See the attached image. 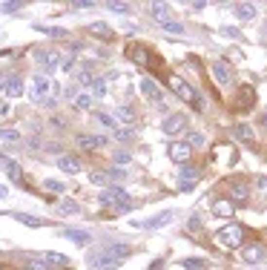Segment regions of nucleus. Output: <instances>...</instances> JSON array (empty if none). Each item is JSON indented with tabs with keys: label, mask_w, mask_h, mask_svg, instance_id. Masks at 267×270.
<instances>
[{
	"label": "nucleus",
	"mask_w": 267,
	"mask_h": 270,
	"mask_svg": "<svg viewBox=\"0 0 267 270\" xmlns=\"http://www.w3.org/2000/svg\"><path fill=\"white\" fill-rule=\"evenodd\" d=\"M98 201H101V207H112L115 213H126L132 207L129 193H126L124 187H107V190L98 196Z\"/></svg>",
	"instance_id": "1"
},
{
	"label": "nucleus",
	"mask_w": 267,
	"mask_h": 270,
	"mask_svg": "<svg viewBox=\"0 0 267 270\" xmlns=\"http://www.w3.org/2000/svg\"><path fill=\"white\" fill-rule=\"evenodd\" d=\"M215 241H218L221 247H238V244L244 241V227H241V224H227V227H221V230L215 233Z\"/></svg>",
	"instance_id": "2"
},
{
	"label": "nucleus",
	"mask_w": 267,
	"mask_h": 270,
	"mask_svg": "<svg viewBox=\"0 0 267 270\" xmlns=\"http://www.w3.org/2000/svg\"><path fill=\"white\" fill-rule=\"evenodd\" d=\"M49 90H52V81H49L43 72L32 78V90H29V95H32V101H35V104H40V101L49 95Z\"/></svg>",
	"instance_id": "3"
},
{
	"label": "nucleus",
	"mask_w": 267,
	"mask_h": 270,
	"mask_svg": "<svg viewBox=\"0 0 267 270\" xmlns=\"http://www.w3.org/2000/svg\"><path fill=\"white\" fill-rule=\"evenodd\" d=\"M187 124H190V121H187L184 112H173V115H167V118L161 121V132H164V135H178Z\"/></svg>",
	"instance_id": "4"
},
{
	"label": "nucleus",
	"mask_w": 267,
	"mask_h": 270,
	"mask_svg": "<svg viewBox=\"0 0 267 270\" xmlns=\"http://www.w3.org/2000/svg\"><path fill=\"white\" fill-rule=\"evenodd\" d=\"M173 216H176L173 210H164V213H158V216H152L149 221H132V227H141V230H155V227L170 224V221H173Z\"/></svg>",
	"instance_id": "5"
},
{
	"label": "nucleus",
	"mask_w": 267,
	"mask_h": 270,
	"mask_svg": "<svg viewBox=\"0 0 267 270\" xmlns=\"http://www.w3.org/2000/svg\"><path fill=\"white\" fill-rule=\"evenodd\" d=\"M170 87H173V92H176L181 101H190V104H196V101H198L196 90H193L187 81H181V78H170Z\"/></svg>",
	"instance_id": "6"
},
{
	"label": "nucleus",
	"mask_w": 267,
	"mask_h": 270,
	"mask_svg": "<svg viewBox=\"0 0 267 270\" xmlns=\"http://www.w3.org/2000/svg\"><path fill=\"white\" fill-rule=\"evenodd\" d=\"M198 179H201V170H198V167H190V164H187V167L181 170V176H178V187H181V190H193Z\"/></svg>",
	"instance_id": "7"
},
{
	"label": "nucleus",
	"mask_w": 267,
	"mask_h": 270,
	"mask_svg": "<svg viewBox=\"0 0 267 270\" xmlns=\"http://www.w3.org/2000/svg\"><path fill=\"white\" fill-rule=\"evenodd\" d=\"M141 95H144L147 101H152V104L164 107V95H161V90L155 87V81H149V78H144V81H141Z\"/></svg>",
	"instance_id": "8"
},
{
	"label": "nucleus",
	"mask_w": 267,
	"mask_h": 270,
	"mask_svg": "<svg viewBox=\"0 0 267 270\" xmlns=\"http://www.w3.org/2000/svg\"><path fill=\"white\" fill-rule=\"evenodd\" d=\"M190 144L187 141H176V144H170V158L176 161V164H187L190 161Z\"/></svg>",
	"instance_id": "9"
},
{
	"label": "nucleus",
	"mask_w": 267,
	"mask_h": 270,
	"mask_svg": "<svg viewBox=\"0 0 267 270\" xmlns=\"http://www.w3.org/2000/svg\"><path fill=\"white\" fill-rule=\"evenodd\" d=\"M37 66H40V69L46 72V78H49V75L60 66V58L55 52H40V55H37Z\"/></svg>",
	"instance_id": "10"
},
{
	"label": "nucleus",
	"mask_w": 267,
	"mask_h": 270,
	"mask_svg": "<svg viewBox=\"0 0 267 270\" xmlns=\"http://www.w3.org/2000/svg\"><path fill=\"white\" fill-rule=\"evenodd\" d=\"M241 259H244L247 265H259V262L265 259V247H262V244H247V247L241 250Z\"/></svg>",
	"instance_id": "11"
},
{
	"label": "nucleus",
	"mask_w": 267,
	"mask_h": 270,
	"mask_svg": "<svg viewBox=\"0 0 267 270\" xmlns=\"http://www.w3.org/2000/svg\"><path fill=\"white\" fill-rule=\"evenodd\" d=\"M58 170L60 173H69V176H78L81 173V161L75 155H60L58 158Z\"/></svg>",
	"instance_id": "12"
},
{
	"label": "nucleus",
	"mask_w": 267,
	"mask_h": 270,
	"mask_svg": "<svg viewBox=\"0 0 267 270\" xmlns=\"http://www.w3.org/2000/svg\"><path fill=\"white\" fill-rule=\"evenodd\" d=\"M78 147L81 150H98V147H107V138L104 135H78Z\"/></svg>",
	"instance_id": "13"
},
{
	"label": "nucleus",
	"mask_w": 267,
	"mask_h": 270,
	"mask_svg": "<svg viewBox=\"0 0 267 270\" xmlns=\"http://www.w3.org/2000/svg\"><path fill=\"white\" fill-rule=\"evenodd\" d=\"M210 69H213V78H215L221 87H224V84H230V66H227L224 60H213V66H210Z\"/></svg>",
	"instance_id": "14"
},
{
	"label": "nucleus",
	"mask_w": 267,
	"mask_h": 270,
	"mask_svg": "<svg viewBox=\"0 0 267 270\" xmlns=\"http://www.w3.org/2000/svg\"><path fill=\"white\" fill-rule=\"evenodd\" d=\"M149 15L164 26V23H170V3H152L149 6Z\"/></svg>",
	"instance_id": "15"
},
{
	"label": "nucleus",
	"mask_w": 267,
	"mask_h": 270,
	"mask_svg": "<svg viewBox=\"0 0 267 270\" xmlns=\"http://www.w3.org/2000/svg\"><path fill=\"white\" fill-rule=\"evenodd\" d=\"M6 95H12V98H20L23 95V78H18V75H12V78H6V87H3Z\"/></svg>",
	"instance_id": "16"
},
{
	"label": "nucleus",
	"mask_w": 267,
	"mask_h": 270,
	"mask_svg": "<svg viewBox=\"0 0 267 270\" xmlns=\"http://www.w3.org/2000/svg\"><path fill=\"white\" fill-rule=\"evenodd\" d=\"M213 213H215V216H221V218H230V216L236 213V207H233V201H230V198H218V201L213 204Z\"/></svg>",
	"instance_id": "17"
},
{
	"label": "nucleus",
	"mask_w": 267,
	"mask_h": 270,
	"mask_svg": "<svg viewBox=\"0 0 267 270\" xmlns=\"http://www.w3.org/2000/svg\"><path fill=\"white\" fill-rule=\"evenodd\" d=\"M259 15V9L253 3H236V18L238 20H253Z\"/></svg>",
	"instance_id": "18"
},
{
	"label": "nucleus",
	"mask_w": 267,
	"mask_h": 270,
	"mask_svg": "<svg viewBox=\"0 0 267 270\" xmlns=\"http://www.w3.org/2000/svg\"><path fill=\"white\" fill-rule=\"evenodd\" d=\"M89 32H92V35H95L98 40H112V35H115V32L109 29L107 23H101V20H95V23L89 26Z\"/></svg>",
	"instance_id": "19"
},
{
	"label": "nucleus",
	"mask_w": 267,
	"mask_h": 270,
	"mask_svg": "<svg viewBox=\"0 0 267 270\" xmlns=\"http://www.w3.org/2000/svg\"><path fill=\"white\" fill-rule=\"evenodd\" d=\"M12 218L20 221V224H26V227H46L43 218H35V216H29V213H12Z\"/></svg>",
	"instance_id": "20"
},
{
	"label": "nucleus",
	"mask_w": 267,
	"mask_h": 270,
	"mask_svg": "<svg viewBox=\"0 0 267 270\" xmlns=\"http://www.w3.org/2000/svg\"><path fill=\"white\" fill-rule=\"evenodd\" d=\"M40 259H43L49 268H66V265H69V259H66L63 253H52V250H49V253H43Z\"/></svg>",
	"instance_id": "21"
},
{
	"label": "nucleus",
	"mask_w": 267,
	"mask_h": 270,
	"mask_svg": "<svg viewBox=\"0 0 267 270\" xmlns=\"http://www.w3.org/2000/svg\"><path fill=\"white\" fill-rule=\"evenodd\" d=\"M115 121H124V124H135V109L129 104H121L115 107Z\"/></svg>",
	"instance_id": "22"
},
{
	"label": "nucleus",
	"mask_w": 267,
	"mask_h": 270,
	"mask_svg": "<svg viewBox=\"0 0 267 270\" xmlns=\"http://www.w3.org/2000/svg\"><path fill=\"white\" fill-rule=\"evenodd\" d=\"M63 236L69 241H75V244H89L92 241V236H89L87 230H63Z\"/></svg>",
	"instance_id": "23"
},
{
	"label": "nucleus",
	"mask_w": 267,
	"mask_h": 270,
	"mask_svg": "<svg viewBox=\"0 0 267 270\" xmlns=\"http://www.w3.org/2000/svg\"><path fill=\"white\" fill-rule=\"evenodd\" d=\"M181 268H184V270H204V268H207V259L187 256V259H181Z\"/></svg>",
	"instance_id": "24"
},
{
	"label": "nucleus",
	"mask_w": 267,
	"mask_h": 270,
	"mask_svg": "<svg viewBox=\"0 0 267 270\" xmlns=\"http://www.w3.org/2000/svg\"><path fill=\"white\" fill-rule=\"evenodd\" d=\"M233 132H236L238 141H247V144H253V141H256V135H253V126H247V124H238Z\"/></svg>",
	"instance_id": "25"
},
{
	"label": "nucleus",
	"mask_w": 267,
	"mask_h": 270,
	"mask_svg": "<svg viewBox=\"0 0 267 270\" xmlns=\"http://www.w3.org/2000/svg\"><path fill=\"white\" fill-rule=\"evenodd\" d=\"M58 210H60V213H78L81 207H78V201H72V198H63V201L58 204Z\"/></svg>",
	"instance_id": "26"
},
{
	"label": "nucleus",
	"mask_w": 267,
	"mask_h": 270,
	"mask_svg": "<svg viewBox=\"0 0 267 270\" xmlns=\"http://www.w3.org/2000/svg\"><path fill=\"white\" fill-rule=\"evenodd\" d=\"M26 270H49V265L37 256V259H29V262H26Z\"/></svg>",
	"instance_id": "27"
},
{
	"label": "nucleus",
	"mask_w": 267,
	"mask_h": 270,
	"mask_svg": "<svg viewBox=\"0 0 267 270\" xmlns=\"http://www.w3.org/2000/svg\"><path fill=\"white\" fill-rule=\"evenodd\" d=\"M20 9H23V3H15V0H12V3H0V12H6V15H15V12H20Z\"/></svg>",
	"instance_id": "28"
},
{
	"label": "nucleus",
	"mask_w": 267,
	"mask_h": 270,
	"mask_svg": "<svg viewBox=\"0 0 267 270\" xmlns=\"http://www.w3.org/2000/svg\"><path fill=\"white\" fill-rule=\"evenodd\" d=\"M161 29L167 32V35H184V26H181V23H173V20H170V23H164Z\"/></svg>",
	"instance_id": "29"
},
{
	"label": "nucleus",
	"mask_w": 267,
	"mask_h": 270,
	"mask_svg": "<svg viewBox=\"0 0 267 270\" xmlns=\"http://www.w3.org/2000/svg\"><path fill=\"white\" fill-rule=\"evenodd\" d=\"M112 132H115V138H118V141H132V135H135L132 129H121V126H115Z\"/></svg>",
	"instance_id": "30"
},
{
	"label": "nucleus",
	"mask_w": 267,
	"mask_h": 270,
	"mask_svg": "<svg viewBox=\"0 0 267 270\" xmlns=\"http://www.w3.org/2000/svg\"><path fill=\"white\" fill-rule=\"evenodd\" d=\"M89 181H92V184H98V187H107V184H109L107 173H92V176H89Z\"/></svg>",
	"instance_id": "31"
},
{
	"label": "nucleus",
	"mask_w": 267,
	"mask_h": 270,
	"mask_svg": "<svg viewBox=\"0 0 267 270\" xmlns=\"http://www.w3.org/2000/svg\"><path fill=\"white\" fill-rule=\"evenodd\" d=\"M107 6H109V12H118V15H126V12H129V6H126V3H115V0H109Z\"/></svg>",
	"instance_id": "32"
},
{
	"label": "nucleus",
	"mask_w": 267,
	"mask_h": 270,
	"mask_svg": "<svg viewBox=\"0 0 267 270\" xmlns=\"http://www.w3.org/2000/svg\"><path fill=\"white\" fill-rule=\"evenodd\" d=\"M230 193H233V198H238V201H244V198H247V187H244V184H236Z\"/></svg>",
	"instance_id": "33"
},
{
	"label": "nucleus",
	"mask_w": 267,
	"mask_h": 270,
	"mask_svg": "<svg viewBox=\"0 0 267 270\" xmlns=\"http://www.w3.org/2000/svg\"><path fill=\"white\" fill-rule=\"evenodd\" d=\"M95 118L101 121V124H104V126H109V129H115V126H118V121H115V118H109V115H104V112H98V115H95Z\"/></svg>",
	"instance_id": "34"
},
{
	"label": "nucleus",
	"mask_w": 267,
	"mask_h": 270,
	"mask_svg": "<svg viewBox=\"0 0 267 270\" xmlns=\"http://www.w3.org/2000/svg\"><path fill=\"white\" fill-rule=\"evenodd\" d=\"M0 138H3V141H18L20 132H18V129H0Z\"/></svg>",
	"instance_id": "35"
},
{
	"label": "nucleus",
	"mask_w": 267,
	"mask_h": 270,
	"mask_svg": "<svg viewBox=\"0 0 267 270\" xmlns=\"http://www.w3.org/2000/svg\"><path fill=\"white\" fill-rule=\"evenodd\" d=\"M46 190H52V193H63V184L60 181H55V179H46V184H43Z\"/></svg>",
	"instance_id": "36"
},
{
	"label": "nucleus",
	"mask_w": 267,
	"mask_h": 270,
	"mask_svg": "<svg viewBox=\"0 0 267 270\" xmlns=\"http://www.w3.org/2000/svg\"><path fill=\"white\" fill-rule=\"evenodd\" d=\"M89 104H92V98H89V95H78V101H75V107H78V109H89Z\"/></svg>",
	"instance_id": "37"
},
{
	"label": "nucleus",
	"mask_w": 267,
	"mask_h": 270,
	"mask_svg": "<svg viewBox=\"0 0 267 270\" xmlns=\"http://www.w3.org/2000/svg\"><path fill=\"white\" fill-rule=\"evenodd\" d=\"M124 176H126V173H124V170H115V167H112V170H107V179H109V181H121Z\"/></svg>",
	"instance_id": "38"
},
{
	"label": "nucleus",
	"mask_w": 267,
	"mask_h": 270,
	"mask_svg": "<svg viewBox=\"0 0 267 270\" xmlns=\"http://www.w3.org/2000/svg\"><path fill=\"white\" fill-rule=\"evenodd\" d=\"M92 92L95 95H104L107 92V81H92Z\"/></svg>",
	"instance_id": "39"
},
{
	"label": "nucleus",
	"mask_w": 267,
	"mask_h": 270,
	"mask_svg": "<svg viewBox=\"0 0 267 270\" xmlns=\"http://www.w3.org/2000/svg\"><path fill=\"white\" fill-rule=\"evenodd\" d=\"M187 144H190V147H201V144H204V135H190Z\"/></svg>",
	"instance_id": "40"
},
{
	"label": "nucleus",
	"mask_w": 267,
	"mask_h": 270,
	"mask_svg": "<svg viewBox=\"0 0 267 270\" xmlns=\"http://www.w3.org/2000/svg\"><path fill=\"white\" fill-rule=\"evenodd\" d=\"M92 6H95L92 0H75V3H72V9H92Z\"/></svg>",
	"instance_id": "41"
},
{
	"label": "nucleus",
	"mask_w": 267,
	"mask_h": 270,
	"mask_svg": "<svg viewBox=\"0 0 267 270\" xmlns=\"http://www.w3.org/2000/svg\"><path fill=\"white\" fill-rule=\"evenodd\" d=\"M9 179H12V181H20V170H18V164H9Z\"/></svg>",
	"instance_id": "42"
},
{
	"label": "nucleus",
	"mask_w": 267,
	"mask_h": 270,
	"mask_svg": "<svg viewBox=\"0 0 267 270\" xmlns=\"http://www.w3.org/2000/svg\"><path fill=\"white\" fill-rule=\"evenodd\" d=\"M187 227H190V230H201V218H198V216H193V218H190V224H187Z\"/></svg>",
	"instance_id": "43"
},
{
	"label": "nucleus",
	"mask_w": 267,
	"mask_h": 270,
	"mask_svg": "<svg viewBox=\"0 0 267 270\" xmlns=\"http://www.w3.org/2000/svg\"><path fill=\"white\" fill-rule=\"evenodd\" d=\"M43 32H46L49 37H66V32L63 29H43Z\"/></svg>",
	"instance_id": "44"
},
{
	"label": "nucleus",
	"mask_w": 267,
	"mask_h": 270,
	"mask_svg": "<svg viewBox=\"0 0 267 270\" xmlns=\"http://www.w3.org/2000/svg\"><path fill=\"white\" fill-rule=\"evenodd\" d=\"M115 161H118V164H126V161H129V152H115Z\"/></svg>",
	"instance_id": "45"
},
{
	"label": "nucleus",
	"mask_w": 267,
	"mask_h": 270,
	"mask_svg": "<svg viewBox=\"0 0 267 270\" xmlns=\"http://www.w3.org/2000/svg\"><path fill=\"white\" fill-rule=\"evenodd\" d=\"M60 66H63V69L69 72V69H75V60H72V58H66V60H60Z\"/></svg>",
	"instance_id": "46"
},
{
	"label": "nucleus",
	"mask_w": 267,
	"mask_h": 270,
	"mask_svg": "<svg viewBox=\"0 0 267 270\" xmlns=\"http://www.w3.org/2000/svg\"><path fill=\"white\" fill-rule=\"evenodd\" d=\"M221 35H230V37H238V29H230V26H224V29H221Z\"/></svg>",
	"instance_id": "47"
},
{
	"label": "nucleus",
	"mask_w": 267,
	"mask_h": 270,
	"mask_svg": "<svg viewBox=\"0 0 267 270\" xmlns=\"http://www.w3.org/2000/svg\"><path fill=\"white\" fill-rule=\"evenodd\" d=\"M259 190H262V193H267V176H262V179H259Z\"/></svg>",
	"instance_id": "48"
},
{
	"label": "nucleus",
	"mask_w": 267,
	"mask_h": 270,
	"mask_svg": "<svg viewBox=\"0 0 267 270\" xmlns=\"http://www.w3.org/2000/svg\"><path fill=\"white\" fill-rule=\"evenodd\" d=\"M6 196H9V187H6V184H0V198H6Z\"/></svg>",
	"instance_id": "49"
},
{
	"label": "nucleus",
	"mask_w": 267,
	"mask_h": 270,
	"mask_svg": "<svg viewBox=\"0 0 267 270\" xmlns=\"http://www.w3.org/2000/svg\"><path fill=\"white\" fill-rule=\"evenodd\" d=\"M149 270H161V259H158V262H152V268Z\"/></svg>",
	"instance_id": "50"
},
{
	"label": "nucleus",
	"mask_w": 267,
	"mask_h": 270,
	"mask_svg": "<svg viewBox=\"0 0 267 270\" xmlns=\"http://www.w3.org/2000/svg\"><path fill=\"white\" fill-rule=\"evenodd\" d=\"M262 124H265V126H267V115H265V118H262Z\"/></svg>",
	"instance_id": "51"
}]
</instances>
